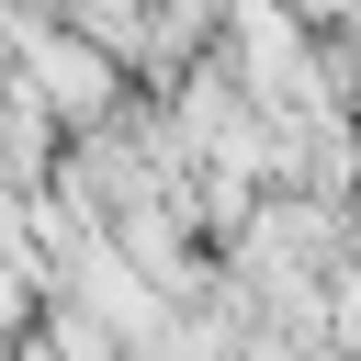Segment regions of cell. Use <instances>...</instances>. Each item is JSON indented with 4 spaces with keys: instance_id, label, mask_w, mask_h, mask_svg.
<instances>
[{
    "instance_id": "obj_1",
    "label": "cell",
    "mask_w": 361,
    "mask_h": 361,
    "mask_svg": "<svg viewBox=\"0 0 361 361\" xmlns=\"http://www.w3.org/2000/svg\"><path fill=\"white\" fill-rule=\"evenodd\" d=\"M11 79L56 113V135L79 147V135H102V124H124L147 90H135V68L102 45V34H79V23H45V11H23V34H11Z\"/></svg>"
}]
</instances>
